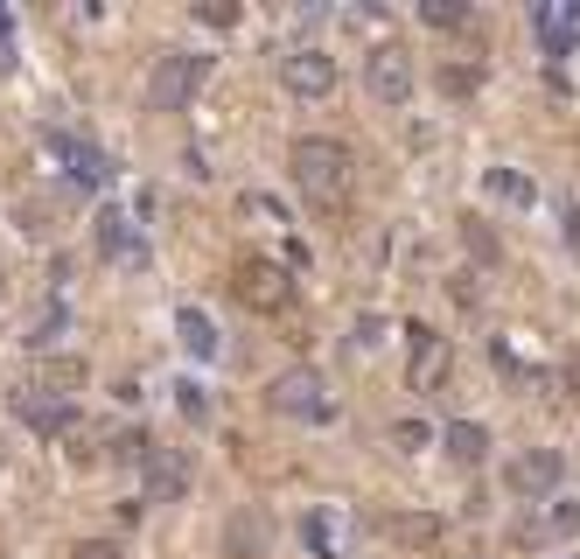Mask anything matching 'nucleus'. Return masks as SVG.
<instances>
[{
	"label": "nucleus",
	"mask_w": 580,
	"mask_h": 559,
	"mask_svg": "<svg viewBox=\"0 0 580 559\" xmlns=\"http://www.w3.org/2000/svg\"><path fill=\"white\" fill-rule=\"evenodd\" d=\"M294 182L308 189V203L315 210H336L343 197H350V147L328 141V133H308V141H294Z\"/></svg>",
	"instance_id": "1"
},
{
	"label": "nucleus",
	"mask_w": 580,
	"mask_h": 559,
	"mask_svg": "<svg viewBox=\"0 0 580 559\" xmlns=\"http://www.w3.org/2000/svg\"><path fill=\"white\" fill-rule=\"evenodd\" d=\"M210 77V56H189V49H168L161 64H154L147 77V105L154 112H182L189 99H197V85Z\"/></svg>",
	"instance_id": "2"
},
{
	"label": "nucleus",
	"mask_w": 580,
	"mask_h": 559,
	"mask_svg": "<svg viewBox=\"0 0 580 559\" xmlns=\"http://www.w3.org/2000/svg\"><path fill=\"white\" fill-rule=\"evenodd\" d=\"M238 301L245 308H259V315H280L287 301H294V280H287V266L280 259H238Z\"/></svg>",
	"instance_id": "3"
},
{
	"label": "nucleus",
	"mask_w": 580,
	"mask_h": 559,
	"mask_svg": "<svg viewBox=\"0 0 580 559\" xmlns=\"http://www.w3.org/2000/svg\"><path fill=\"white\" fill-rule=\"evenodd\" d=\"M559 476H567V455L559 448H525L504 461V490L511 496H559Z\"/></svg>",
	"instance_id": "4"
},
{
	"label": "nucleus",
	"mask_w": 580,
	"mask_h": 559,
	"mask_svg": "<svg viewBox=\"0 0 580 559\" xmlns=\"http://www.w3.org/2000/svg\"><path fill=\"white\" fill-rule=\"evenodd\" d=\"M266 406L287 413V420H308V427H322V420H328V392H322L315 371H287V378L266 384Z\"/></svg>",
	"instance_id": "5"
},
{
	"label": "nucleus",
	"mask_w": 580,
	"mask_h": 559,
	"mask_svg": "<svg viewBox=\"0 0 580 559\" xmlns=\"http://www.w3.org/2000/svg\"><path fill=\"white\" fill-rule=\"evenodd\" d=\"M364 85H371L378 105H405V91H413V64H405V49L378 43L371 56H364Z\"/></svg>",
	"instance_id": "6"
},
{
	"label": "nucleus",
	"mask_w": 580,
	"mask_h": 559,
	"mask_svg": "<svg viewBox=\"0 0 580 559\" xmlns=\"http://www.w3.org/2000/svg\"><path fill=\"white\" fill-rule=\"evenodd\" d=\"M280 85L294 91V99H328V91H336V56H328V49L280 56Z\"/></svg>",
	"instance_id": "7"
},
{
	"label": "nucleus",
	"mask_w": 580,
	"mask_h": 559,
	"mask_svg": "<svg viewBox=\"0 0 580 559\" xmlns=\"http://www.w3.org/2000/svg\"><path fill=\"white\" fill-rule=\"evenodd\" d=\"M141 469H147V490H154V496H168V504H176V496H189V455H182V448H154V440H147Z\"/></svg>",
	"instance_id": "8"
},
{
	"label": "nucleus",
	"mask_w": 580,
	"mask_h": 559,
	"mask_svg": "<svg viewBox=\"0 0 580 559\" xmlns=\"http://www.w3.org/2000/svg\"><path fill=\"white\" fill-rule=\"evenodd\" d=\"M14 413H22V420H29V427H35V434H49V440L77 427V413L64 406V399H49V392H35V384H22V392H14Z\"/></svg>",
	"instance_id": "9"
},
{
	"label": "nucleus",
	"mask_w": 580,
	"mask_h": 559,
	"mask_svg": "<svg viewBox=\"0 0 580 559\" xmlns=\"http://www.w3.org/2000/svg\"><path fill=\"white\" fill-rule=\"evenodd\" d=\"M448 350H440V336L434 329H413V392H440L448 384Z\"/></svg>",
	"instance_id": "10"
},
{
	"label": "nucleus",
	"mask_w": 580,
	"mask_h": 559,
	"mask_svg": "<svg viewBox=\"0 0 580 559\" xmlns=\"http://www.w3.org/2000/svg\"><path fill=\"white\" fill-rule=\"evenodd\" d=\"M378 532L392 538V546H434V538H440V517L434 511H384Z\"/></svg>",
	"instance_id": "11"
},
{
	"label": "nucleus",
	"mask_w": 580,
	"mask_h": 559,
	"mask_svg": "<svg viewBox=\"0 0 580 559\" xmlns=\"http://www.w3.org/2000/svg\"><path fill=\"white\" fill-rule=\"evenodd\" d=\"M99 253H105V259H120V266H147L141 238H133V224L120 217V210H99Z\"/></svg>",
	"instance_id": "12"
},
{
	"label": "nucleus",
	"mask_w": 580,
	"mask_h": 559,
	"mask_svg": "<svg viewBox=\"0 0 580 559\" xmlns=\"http://www.w3.org/2000/svg\"><path fill=\"white\" fill-rule=\"evenodd\" d=\"M49 154H64L77 182H105V154H99V147H85V141H64V133H49Z\"/></svg>",
	"instance_id": "13"
},
{
	"label": "nucleus",
	"mask_w": 580,
	"mask_h": 559,
	"mask_svg": "<svg viewBox=\"0 0 580 559\" xmlns=\"http://www.w3.org/2000/svg\"><path fill=\"white\" fill-rule=\"evenodd\" d=\"M440 448H448V455L461 461V469H476V461H482V455H490V434H482V427H476V420H455V427H448V434H440Z\"/></svg>",
	"instance_id": "14"
},
{
	"label": "nucleus",
	"mask_w": 580,
	"mask_h": 559,
	"mask_svg": "<svg viewBox=\"0 0 580 559\" xmlns=\"http://www.w3.org/2000/svg\"><path fill=\"white\" fill-rule=\"evenodd\" d=\"M176 329H182V350H189V357H217V329H210L203 308H182Z\"/></svg>",
	"instance_id": "15"
},
{
	"label": "nucleus",
	"mask_w": 580,
	"mask_h": 559,
	"mask_svg": "<svg viewBox=\"0 0 580 559\" xmlns=\"http://www.w3.org/2000/svg\"><path fill=\"white\" fill-rule=\"evenodd\" d=\"M77 384H85V364H77V357H49V364H43V378H35V392L64 399V392H77Z\"/></svg>",
	"instance_id": "16"
},
{
	"label": "nucleus",
	"mask_w": 580,
	"mask_h": 559,
	"mask_svg": "<svg viewBox=\"0 0 580 559\" xmlns=\"http://www.w3.org/2000/svg\"><path fill=\"white\" fill-rule=\"evenodd\" d=\"M434 91H440V99H476V91H482V70L476 64H440L434 70Z\"/></svg>",
	"instance_id": "17"
},
{
	"label": "nucleus",
	"mask_w": 580,
	"mask_h": 559,
	"mask_svg": "<svg viewBox=\"0 0 580 559\" xmlns=\"http://www.w3.org/2000/svg\"><path fill=\"white\" fill-rule=\"evenodd\" d=\"M461 245H469L476 266H497V259H504V245H497V231L482 224V217H461Z\"/></svg>",
	"instance_id": "18"
},
{
	"label": "nucleus",
	"mask_w": 580,
	"mask_h": 559,
	"mask_svg": "<svg viewBox=\"0 0 580 559\" xmlns=\"http://www.w3.org/2000/svg\"><path fill=\"white\" fill-rule=\"evenodd\" d=\"M482 189H490L497 203H532V182L511 176V168H490V182H482Z\"/></svg>",
	"instance_id": "19"
},
{
	"label": "nucleus",
	"mask_w": 580,
	"mask_h": 559,
	"mask_svg": "<svg viewBox=\"0 0 580 559\" xmlns=\"http://www.w3.org/2000/svg\"><path fill=\"white\" fill-rule=\"evenodd\" d=\"M420 22H427V29H461V22H469V8H461V0H427Z\"/></svg>",
	"instance_id": "20"
},
{
	"label": "nucleus",
	"mask_w": 580,
	"mask_h": 559,
	"mask_svg": "<svg viewBox=\"0 0 580 559\" xmlns=\"http://www.w3.org/2000/svg\"><path fill=\"white\" fill-rule=\"evenodd\" d=\"M392 448H405V455L434 448V427H427V420H399V427H392Z\"/></svg>",
	"instance_id": "21"
},
{
	"label": "nucleus",
	"mask_w": 580,
	"mask_h": 559,
	"mask_svg": "<svg viewBox=\"0 0 580 559\" xmlns=\"http://www.w3.org/2000/svg\"><path fill=\"white\" fill-rule=\"evenodd\" d=\"M224 538H231V552H238V559H259V517H238Z\"/></svg>",
	"instance_id": "22"
},
{
	"label": "nucleus",
	"mask_w": 580,
	"mask_h": 559,
	"mask_svg": "<svg viewBox=\"0 0 580 559\" xmlns=\"http://www.w3.org/2000/svg\"><path fill=\"white\" fill-rule=\"evenodd\" d=\"M105 455H112V461H141V455H147V434H141V427L112 434V440H105Z\"/></svg>",
	"instance_id": "23"
},
{
	"label": "nucleus",
	"mask_w": 580,
	"mask_h": 559,
	"mask_svg": "<svg viewBox=\"0 0 580 559\" xmlns=\"http://www.w3.org/2000/svg\"><path fill=\"white\" fill-rule=\"evenodd\" d=\"M197 22H203V29H238V0H203Z\"/></svg>",
	"instance_id": "24"
},
{
	"label": "nucleus",
	"mask_w": 580,
	"mask_h": 559,
	"mask_svg": "<svg viewBox=\"0 0 580 559\" xmlns=\"http://www.w3.org/2000/svg\"><path fill=\"white\" fill-rule=\"evenodd\" d=\"M573 525H580L573 504H546V525H538V532H546V538H573Z\"/></svg>",
	"instance_id": "25"
},
{
	"label": "nucleus",
	"mask_w": 580,
	"mask_h": 559,
	"mask_svg": "<svg viewBox=\"0 0 580 559\" xmlns=\"http://www.w3.org/2000/svg\"><path fill=\"white\" fill-rule=\"evenodd\" d=\"M70 559H120L112 538H85V546H70Z\"/></svg>",
	"instance_id": "26"
},
{
	"label": "nucleus",
	"mask_w": 580,
	"mask_h": 559,
	"mask_svg": "<svg viewBox=\"0 0 580 559\" xmlns=\"http://www.w3.org/2000/svg\"><path fill=\"white\" fill-rule=\"evenodd\" d=\"M538 29H546V43H553V49H567V43H573V29L559 22V14H538Z\"/></svg>",
	"instance_id": "27"
},
{
	"label": "nucleus",
	"mask_w": 580,
	"mask_h": 559,
	"mask_svg": "<svg viewBox=\"0 0 580 559\" xmlns=\"http://www.w3.org/2000/svg\"><path fill=\"white\" fill-rule=\"evenodd\" d=\"M176 399H182V413H189V420H203V413H210V406H203V384H176Z\"/></svg>",
	"instance_id": "28"
},
{
	"label": "nucleus",
	"mask_w": 580,
	"mask_h": 559,
	"mask_svg": "<svg viewBox=\"0 0 580 559\" xmlns=\"http://www.w3.org/2000/svg\"><path fill=\"white\" fill-rule=\"evenodd\" d=\"M559 384H567V392H580V343H573L567 357H559Z\"/></svg>",
	"instance_id": "29"
}]
</instances>
